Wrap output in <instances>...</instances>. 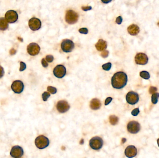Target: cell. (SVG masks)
<instances>
[{"instance_id": "7c38bea8", "label": "cell", "mask_w": 159, "mask_h": 158, "mask_svg": "<svg viewBox=\"0 0 159 158\" xmlns=\"http://www.w3.org/2000/svg\"><path fill=\"white\" fill-rule=\"evenodd\" d=\"M70 104L66 101H59L56 104V109L60 113H65L70 109Z\"/></svg>"}, {"instance_id": "3957f363", "label": "cell", "mask_w": 159, "mask_h": 158, "mask_svg": "<svg viewBox=\"0 0 159 158\" xmlns=\"http://www.w3.org/2000/svg\"><path fill=\"white\" fill-rule=\"evenodd\" d=\"M103 144V141L100 137H94L89 141L90 147L93 149L98 150L102 148Z\"/></svg>"}, {"instance_id": "4316f807", "label": "cell", "mask_w": 159, "mask_h": 158, "mask_svg": "<svg viewBox=\"0 0 159 158\" xmlns=\"http://www.w3.org/2000/svg\"><path fill=\"white\" fill-rule=\"evenodd\" d=\"M26 68V65L25 63H24L23 62H21L20 68V70H19L20 71V72L23 71L25 70Z\"/></svg>"}, {"instance_id": "ab89813d", "label": "cell", "mask_w": 159, "mask_h": 158, "mask_svg": "<svg viewBox=\"0 0 159 158\" xmlns=\"http://www.w3.org/2000/svg\"><path fill=\"white\" fill-rule=\"evenodd\" d=\"M80 144H84V140L83 139H81V141H80Z\"/></svg>"}, {"instance_id": "9a60e30c", "label": "cell", "mask_w": 159, "mask_h": 158, "mask_svg": "<svg viewBox=\"0 0 159 158\" xmlns=\"http://www.w3.org/2000/svg\"><path fill=\"white\" fill-rule=\"evenodd\" d=\"M23 150L19 145L14 146L10 151V155L12 157L15 158H21L23 155Z\"/></svg>"}, {"instance_id": "1f68e13d", "label": "cell", "mask_w": 159, "mask_h": 158, "mask_svg": "<svg viewBox=\"0 0 159 158\" xmlns=\"http://www.w3.org/2000/svg\"><path fill=\"white\" fill-rule=\"evenodd\" d=\"M157 90V89L155 87H150L149 90V93L151 94H154V92H156Z\"/></svg>"}, {"instance_id": "e0dca14e", "label": "cell", "mask_w": 159, "mask_h": 158, "mask_svg": "<svg viewBox=\"0 0 159 158\" xmlns=\"http://www.w3.org/2000/svg\"><path fill=\"white\" fill-rule=\"evenodd\" d=\"M128 31L130 35L135 36L140 32V28L136 25L132 24L128 27Z\"/></svg>"}, {"instance_id": "4dcf8cb0", "label": "cell", "mask_w": 159, "mask_h": 158, "mask_svg": "<svg viewBox=\"0 0 159 158\" xmlns=\"http://www.w3.org/2000/svg\"><path fill=\"white\" fill-rule=\"evenodd\" d=\"M109 55V51L107 50L104 51L101 53V56L103 58H107Z\"/></svg>"}, {"instance_id": "836d02e7", "label": "cell", "mask_w": 159, "mask_h": 158, "mask_svg": "<svg viewBox=\"0 0 159 158\" xmlns=\"http://www.w3.org/2000/svg\"><path fill=\"white\" fill-rule=\"evenodd\" d=\"M112 97H107V98L106 99V100H105V105H107L108 104H109V103H111V101H112Z\"/></svg>"}, {"instance_id": "74e56055", "label": "cell", "mask_w": 159, "mask_h": 158, "mask_svg": "<svg viewBox=\"0 0 159 158\" xmlns=\"http://www.w3.org/2000/svg\"><path fill=\"white\" fill-rule=\"evenodd\" d=\"M16 52H17L16 50H15V49H13V48H12V49H11L10 51V55H14V54H15V53H16Z\"/></svg>"}, {"instance_id": "83f0119b", "label": "cell", "mask_w": 159, "mask_h": 158, "mask_svg": "<svg viewBox=\"0 0 159 158\" xmlns=\"http://www.w3.org/2000/svg\"><path fill=\"white\" fill-rule=\"evenodd\" d=\"M79 32L82 34H87L88 33V29L87 28H81L79 30Z\"/></svg>"}, {"instance_id": "7bdbcfd3", "label": "cell", "mask_w": 159, "mask_h": 158, "mask_svg": "<svg viewBox=\"0 0 159 158\" xmlns=\"http://www.w3.org/2000/svg\"><path fill=\"white\" fill-rule=\"evenodd\" d=\"M157 25H158V26H159V22H158V23H157Z\"/></svg>"}, {"instance_id": "f35d334b", "label": "cell", "mask_w": 159, "mask_h": 158, "mask_svg": "<svg viewBox=\"0 0 159 158\" xmlns=\"http://www.w3.org/2000/svg\"><path fill=\"white\" fill-rule=\"evenodd\" d=\"M102 3H105V4H107L109 3H110L112 0H101Z\"/></svg>"}, {"instance_id": "6da1fadb", "label": "cell", "mask_w": 159, "mask_h": 158, "mask_svg": "<svg viewBox=\"0 0 159 158\" xmlns=\"http://www.w3.org/2000/svg\"><path fill=\"white\" fill-rule=\"evenodd\" d=\"M128 82V77L124 72H119L114 74L111 79L112 86L113 88L120 89L123 88Z\"/></svg>"}, {"instance_id": "9c48e42d", "label": "cell", "mask_w": 159, "mask_h": 158, "mask_svg": "<svg viewBox=\"0 0 159 158\" xmlns=\"http://www.w3.org/2000/svg\"><path fill=\"white\" fill-rule=\"evenodd\" d=\"M55 77L59 78H63L66 75V68L63 65H59L56 66L53 70Z\"/></svg>"}, {"instance_id": "b9f144b4", "label": "cell", "mask_w": 159, "mask_h": 158, "mask_svg": "<svg viewBox=\"0 0 159 158\" xmlns=\"http://www.w3.org/2000/svg\"><path fill=\"white\" fill-rule=\"evenodd\" d=\"M157 143H158V146L159 147V138L157 140Z\"/></svg>"}, {"instance_id": "ba28073f", "label": "cell", "mask_w": 159, "mask_h": 158, "mask_svg": "<svg viewBox=\"0 0 159 158\" xmlns=\"http://www.w3.org/2000/svg\"><path fill=\"white\" fill-rule=\"evenodd\" d=\"M18 15L17 12L14 10H9L5 14V19L9 23H14L17 20Z\"/></svg>"}, {"instance_id": "7a4b0ae2", "label": "cell", "mask_w": 159, "mask_h": 158, "mask_svg": "<svg viewBox=\"0 0 159 158\" xmlns=\"http://www.w3.org/2000/svg\"><path fill=\"white\" fill-rule=\"evenodd\" d=\"M35 144L37 148L42 149L48 147L49 144V140L45 136H39L35 140Z\"/></svg>"}, {"instance_id": "44dd1931", "label": "cell", "mask_w": 159, "mask_h": 158, "mask_svg": "<svg viewBox=\"0 0 159 158\" xmlns=\"http://www.w3.org/2000/svg\"><path fill=\"white\" fill-rule=\"evenodd\" d=\"M119 121V119L115 115H110L109 117V122L112 125H115L117 124Z\"/></svg>"}, {"instance_id": "8d00e7d4", "label": "cell", "mask_w": 159, "mask_h": 158, "mask_svg": "<svg viewBox=\"0 0 159 158\" xmlns=\"http://www.w3.org/2000/svg\"><path fill=\"white\" fill-rule=\"evenodd\" d=\"M82 9L85 11H87L88 10H91L92 9V7L91 6H87V7H81Z\"/></svg>"}, {"instance_id": "f546056e", "label": "cell", "mask_w": 159, "mask_h": 158, "mask_svg": "<svg viewBox=\"0 0 159 158\" xmlns=\"http://www.w3.org/2000/svg\"><path fill=\"white\" fill-rule=\"evenodd\" d=\"M140 113L139 108H136L132 111L131 114L133 116H137Z\"/></svg>"}, {"instance_id": "7402d4cb", "label": "cell", "mask_w": 159, "mask_h": 158, "mask_svg": "<svg viewBox=\"0 0 159 158\" xmlns=\"http://www.w3.org/2000/svg\"><path fill=\"white\" fill-rule=\"evenodd\" d=\"M159 98V93H154V94H153L151 97L152 102L154 104H156V103H158Z\"/></svg>"}, {"instance_id": "60d3db41", "label": "cell", "mask_w": 159, "mask_h": 158, "mask_svg": "<svg viewBox=\"0 0 159 158\" xmlns=\"http://www.w3.org/2000/svg\"><path fill=\"white\" fill-rule=\"evenodd\" d=\"M126 141V139L125 138H123L122 139V142H123V143H124Z\"/></svg>"}, {"instance_id": "30bf717a", "label": "cell", "mask_w": 159, "mask_h": 158, "mask_svg": "<svg viewBox=\"0 0 159 158\" xmlns=\"http://www.w3.org/2000/svg\"><path fill=\"white\" fill-rule=\"evenodd\" d=\"M40 49L39 45L35 43H30L27 47V51L28 53L31 56L38 55L40 53Z\"/></svg>"}, {"instance_id": "8992f818", "label": "cell", "mask_w": 159, "mask_h": 158, "mask_svg": "<svg viewBox=\"0 0 159 158\" xmlns=\"http://www.w3.org/2000/svg\"><path fill=\"white\" fill-rule=\"evenodd\" d=\"M127 129L129 133L132 134H135L140 130V124L136 121H131L128 123Z\"/></svg>"}, {"instance_id": "4fadbf2b", "label": "cell", "mask_w": 159, "mask_h": 158, "mask_svg": "<svg viewBox=\"0 0 159 158\" xmlns=\"http://www.w3.org/2000/svg\"><path fill=\"white\" fill-rule=\"evenodd\" d=\"M24 84L23 82L20 80H16L12 83L11 89L15 93L20 94L24 90Z\"/></svg>"}, {"instance_id": "52a82bcc", "label": "cell", "mask_w": 159, "mask_h": 158, "mask_svg": "<svg viewBox=\"0 0 159 158\" xmlns=\"http://www.w3.org/2000/svg\"><path fill=\"white\" fill-rule=\"evenodd\" d=\"M139 100V95L135 92H130L126 95L127 103L131 105H134L138 102Z\"/></svg>"}, {"instance_id": "484cf974", "label": "cell", "mask_w": 159, "mask_h": 158, "mask_svg": "<svg viewBox=\"0 0 159 158\" xmlns=\"http://www.w3.org/2000/svg\"><path fill=\"white\" fill-rule=\"evenodd\" d=\"M50 97V94L48 92H44L42 95V97L44 101H47V100Z\"/></svg>"}, {"instance_id": "2e32d148", "label": "cell", "mask_w": 159, "mask_h": 158, "mask_svg": "<svg viewBox=\"0 0 159 158\" xmlns=\"http://www.w3.org/2000/svg\"><path fill=\"white\" fill-rule=\"evenodd\" d=\"M125 154L128 158L135 157L137 154V150L134 145H129L125 149Z\"/></svg>"}, {"instance_id": "603a6c76", "label": "cell", "mask_w": 159, "mask_h": 158, "mask_svg": "<svg viewBox=\"0 0 159 158\" xmlns=\"http://www.w3.org/2000/svg\"><path fill=\"white\" fill-rule=\"evenodd\" d=\"M140 75L141 78L145 79H148L150 78V74L146 71H142L140 72Z\"/></svg>"}, {"instance_id": "e575fe53", "label": "cell", "mask_w": 159, "mask_h": 158, "mask_svg": "<svg viewBox=\"0 0 159 158\" xmlns=\"http://www.w3.org/2000/svg\"><path fill=\"white\" fill-rule=\"evenodd\" d=\"M4 69H3V67L0 66V78H1L4 76Z\"/></svg>"}, {"instance_id": "ac0fdd59", "label": "cell", "mask_w": 159, "mask_h": 158, "mask_svg": "<svg viewBox=\"0 0 159 158\" xmlns=\"http://www.w3.org/2000/svg\"><path fill=\"white\" fill-rule=\"evenodd\" d=\"M95 47L98 51H102L107 47V43L102 39H100L95 44Z\"/></svg>"}, {"instance_id": "d6a6232c", "label": "cell", "mask_w": 159, "mask_h": 158, "mask_svg": "<svg viewBox=\"0 0 159 158\" xmlns=\"http://www.w3.org/2000/svg\"><path fill=\"white\" fill-rule=\"evenodd\" d=\"M42 64L44 67L46 68L48 66V64L46 60L45 59H42Z\"/></svg>"}, {"instance_id": "d4e9b609", "label": "cell", "mask_w": 159, "mask_h": 158, "mask_svg": "<svg viewBox=\"0 0 159 158\" xmlns=\"http://www.w3.org/2000/svg\"><path fill=\"white\" fill-rule=\"evenodd\" d=\"M47 90H48V92L52 94H56L57 92V89L55 87L51 86L48 87Z\"/></svg>"}, {"instance_id": "5b68a950", "label": "cell", "mask_w": 159, "mask_h": 158, "mask_svg": "<svg viewBox=\"0 0 159 158\" xmlns=\"http://www.w3.org/2000/svg\"><path fill=\"white\" fill-rule=\"evenodd\" d=\"M62 50L65 53H70L75 48V44L72 40L66 39L63 40L61 44Z\"/></svg>"}, {"instance_id": "5bb4252c", "label": "cell", "mask_w": 159, "mask_h": 158, "mask_svg": "<svg viewBox=\"0 0 159 158\" xmlns=\"http://www.w3.org/2000/svg\"><path fill=\"white\" fill-rule=\"evenodd\" d=\"M148 58L146 54L143 53H139L135 57L136 64L140 65H145L148 63Z\"/></svg>"}, {"instance_id": "d590c367", "label": "cell", "mask_w": 159, "mask_h": 158, "mask_svg": "<svg viewBox=\"0 0 159 158\" xmlns=\"http://www.w3.org/2000/svg\"><path fill=\"white\" fill-rule=\"evenodd\" d=\"M123 22V18L121 16L118 17L116 19V22L118 24H121V23Z\"/></svg>"}, {"instance_id": "cb8c5ba5", "label": "cell", "mask_w": 159, "mask_h": 158, "mask_svg": "<svg viewBox=\"0 0 159 158\" xmlns=\"http://www.w3.org/2000/svg\"><path fill=\"white\" fill-rule=\"evenodd\" d=\"M112 67V64L111 63H107L102 65V67L104 70H110Z\"/></svg>"}, {"instance_id": "d6986e66", "label": "cell", "mask_w": 159, "mask_h": 158, "mask_svg": "<svg viewBox=\"0 0 159 158\" xmlns=\"http://www.w3.org/2000/svg\"><path fill=\"white\" fill-rule=\"evenodd\" d=\"M101 103L97 98H93L90 103V107L93 110H97L101 107Z\"/></svg>"}, {"instance_id": "8fae6325", "label": "cell", "mask_w": 159, "mask_h": 158, "mask_svg": "<svg viewBox=\"0 0 159 158\" xmlns=\"http://www.w3.org/2000/svg\"><path fill=\"white\" fill-rule=\"evenodd\" d=\"M28 26L32 30L37 31L40 29L42 26V23L39 19L36 18H32L28 22Z\"/></svg>"}, {"instance_id": "277c9868", "label": "cell", "mask_w": 159, "mask_h": 158, "mask_svg": "<svg viewBox=\"0 0 159 158\" xmlns=\"http://www.w3.org/2000/svg\"><path fill=\"white\" fill-rule=\"evenodd\" d=\"M78 14L73 10H68L66 12L65 20L68 24H75L78 20Z\"/></svg>"}, {"instance_id": "f1b7e54d", "label": "cell", "mask_w": 159, "mask_h": 158, "mask_svg": "<svg viewBox=\"0 0 159 158\" xmlns=\"http://www.w3.org/2000/svg\"><path fill=\"white\" fill-rule=\"evenodd\" d=\"M46 60L48 62L51 63L54 60V57L52 55H47V56L46 57Z\"/></svg>"}, {"instance_id": "ffe728a7", "label": "cell", "mask_w": 159, "mask_h": 158, "mask_svg": "<svg viewBox=\"0 0 159 158\" xmlns=\"http://www.w3.org/2000/svg\"><path fill=\"white\" fill-rule=\"evenodd\" d=\"M9 28V24L4 18H0V30L5 31Z\"/></svg>"}]
</instances>
